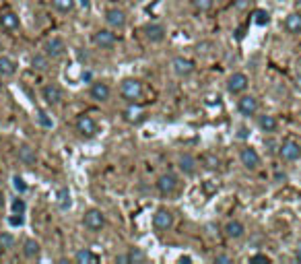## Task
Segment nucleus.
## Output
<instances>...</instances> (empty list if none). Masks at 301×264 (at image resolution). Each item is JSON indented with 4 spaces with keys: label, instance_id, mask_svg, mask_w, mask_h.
I'll return each instance as SVG.
<instances>
[{
    "label": "nucleus",
    "instance_id": "1",
    "mask_svg": "<svg viewBox=\"0 0 301 264\" xmlns=\"http://www.w3.org/2000/svg\"><path fill=\"white\" fill-rule=\"evenodd\" d=\"M143 83L138 78H124L122 85H120V95L128 101V103H134L143 97Z\"/></svg>",
    "mask_w": 301,
    "mask_h": 264
},
{
    "label": "nucleus",
    "instance_id": "2",
    "mask_svg": "<svg viewBox=\"0 0 301 264\" xmlns=\"http://www.w3.org/2000/svg\"><path fill=\"white\" fill-rule=\"evenodd\" d=\"M83 225L89 229V231H101L103 225H106V215H103L99 209H89L83 217Z\"/></svg>",
    "mask_w": 301,
    "mask_h": 264
},
{
    "label": "nucleus",
    "instance_id": "3",
    "mask_svg": "<svg viewBox=\"0 0 301 264\" xmlns=\"http://www.w3.org/2000/svg\"><path fill=\"white\" fill-rule=\"evenodd\" d=\"M250 85V78L246 73H233L229 78H227V91L231 95H239V93H244V91L248 89Z\"/></svg>",
    "mask_w": 301,
    "mask_h": 264
},
{
    "label": "nucleus",
    "instance_id": "4",
    "mask_svg": "<svg viewBox=\"0 0 301 264\" xmlns=\"http://www.w3.org/2000/svg\"><path fill=\"white\" fill-rule=\"evenodd\" d=\"M76 130L80 136H85V139H93L97 134V122L91 116H87V113H80L76 118Z\"/></svg>",
    "mask_w": 301,
    "mask_h": 264
},
{
    "label": "nucleus",
    "instance_id": "5",
    "mask_svg": "<svg viewBox=\"0 0 301 264\" xmlns=\"http://www.w3.org/2000/svg\"><path fill=\"white\" fill-rule=\"evenodd\" d=\"M171 225H173V215H171V211H167V209H157L155 211V215H153V227L157 229V231H167V229H171Z\"/></svg>",
    "mask_w": 301,
    "mask_h": 264
},
{
    "label": "nucleus",
    "instance_id": "6",
    "mask_svg": "<svg viewBox=\"0 0 301 264\" xmlns=\"http://www.w3.org/2000/svg\"><path fill=\"white\" fill-rule=\"evenodd\" d=\"M43 50H45V56H48V58L56 60V58H62V56L66 54V43H64L62 38H52V39L45 41Z\"/></svg>",
    "mask_w": 301,
    "mask_h": 264
},
{
    "label": "nucleus",
    "instance_id": "7",
    "mask_svg": "<svg viewBox=\"0 0 301 264\" xmlns=\"http://www.w3.org/2000/svg\"><path fill=\"white\" fill-rule=\"evenodd\" d=\"M239 161H241V165H244L246 169H258L260 167V155H258L256 149L244 147L239 151Z\"/></svg>",
    "mask_w": 301,
    "mask_h": 264
},
{
    "label": "nucleus",
    "instance_id": "8",
    "mask_svg": "<svg viewBox=\"0 0 301 264\" xmlns=\"http://www.w3.org/2000/svg\"><path fill=\"white\" fill-rule=\"evenodd\" d=\"M258 108H260L258 106V99L254 97V95H244V97H239V101H237V110H239L241 116H246V118L256 116Z\"/></svg>",
    "mask_w": 301,
    "mask_h": 264
},
{
    "label": "nucleus",
    "instance_id": "9",
    "mask_svg": "<svg viewBox=\"0 0 301 264\" xmlns=\"http://www.w3.org/2000/svg\"><path fill=\"white\" fill-rule=\"evenodd\" d=\"M93 41L99 45L101 50H112L115 45V41H118V38H115V33L112 29H99V31H95Z\"/></svg>",
    "mask_w": 301,
    "mask_h": 264
},
{
    "label": "nucleus",
    "instance_id": "10",
    "mask_svg": "<svg viewBox=\"0 0 301 264\" xmlns=\"http://www.w3.org/2000/svg\"><path fill=\"white\" fill-rule=\"evenodd\" d=\"M279 155L283 157V161H297L301 157V145L295 141H285L279 149Z\"/></svg>",
    "mask_w": 301,
    "mask_h": 264
},
{
    "label": "nucleus",
    "instance_id": "11",
    "mask_svg": "<svg viewBox=\"0 0 301 264\" xmlns=\"http://www.w3.org/2000/svg\"><path fill=\"white\" fill-rule=\"evenodd\" d=\"M178 186H180V182L173 174H163V176H159V180H157V190L161 194H165V196H169V194L176 192Z\"/></svg>",
    "mask_w": 301,
    "mask_h": 264
},
{
    "label": "nucleus",
    "instance_id": "12",
    "mask_svg": "<svg viewBox=\"0 0 301 264\" xmlns=\"http://www.w3.org/2000/svg\"><path fill=\"white\" fill-rule=\"evenodd\" d=\"M171 68L178 76H190L194 73V62L184 58V56H176V58L171 60Z\"/></svg>",
    "mask_w": 301,
    "mask_h": 264
},
{
    "label": "nucleus",
    "instance_id": "13",
    "mask_svg": "<svg viewBox=\"0 0 301 264\" xmlns=\"http://www.w3.org/2000/svg\"><path fill=\"white\" fill-rule=\"evenodd\" d=\"M106 21H108V25L112 29H124L128 19H126V13L122 8H110L106 13Z\"/></svg>",
    "mask_w": 301,
    "mask_h": 264
},
{
    "label": "nucleus",
    "instance_id": "14",
    "mask_svg": "<svg viewBox=\"0 0 301 264\" xmlns=\"http://www.w3.org/2000/svg\"><path fill=\"white\" fill-rule=\"evenodd\" d=\"M41 95H43V99H45L48 106H58V103L62 101V89L58 87L56 83H50V85H45L41 89Z\"/></svg>",
    "mask_w": 301,
    "mask_h": 264
},
{
    "label": "nucleus",
    "instance_id": "15",
    "mask_svg": "<svg viewBox=\"0 0 301 264\" xmlns=\"http://www.w3.org/2000/svg\"><path fill=\"white\" fill-rule=\"evenodd\" d=\"M89 95H91V99H95V101H108V99H110V95H112V89H110V85H108V83L95 81L93 85H91Z\"/></svg>",
    "mask_w": 301,
    "mask_h": 264
},
{
    "label": "nucleus",
    "instance_id": "16",
    "mask_svg": "<svg viewBox=\"0 0 301 264\" xmlns=\"http://www.w3.org/2000/svg\"><path fill=\"white\" fill-rule=\"evenodd\" d=\"M165 27L163 25H157V23H153V25H147L145 27V36L150 43H159V41H163L165 39Z\"/></svg>",
    "mask_w": 301,
    "mask_h": 264
},
{
    "label": "nucleus",
    "instance_id": "17",
    "mask_svg": "<svg viewBox=\"0 0 301 264\" xmlns=\"http://www.w3.org/2000/svg\"><path fill=\"white\" fill-rule=\"evenodd\" d=\"M180 169H182L186 176H194L196 169H198V159H196L194 155H190V153L182 155V157H180Z\"/></svg>",
    "mask_w": 301,
    "mask_h": 264
},
{
    "label": "nucleus",
    "instance_id": "18",
    "mask_svg": "<svg viewBox=\"0 0 301 264\" xmlns=\"http://www.w3.org/2000/svg\"><path fill=\"white\" fill-rule=\"evenodd\" d=\"M124 120L126 122H143L145 120V110L141 108V106H136V101L134 103H130L128 108L124 110Z\"/></svg>",
    "mask_w": 301,
    "mask_h": 264
},
{
    "label": "nucleus",
    "instance_id": "19",
    "mask_svg": "<svg viewBox=\"0 0 301 264\" xmlns=\"http://www.w3.org/2000/svg\"><path fill=\"white\" fill-rule=\"evenodd\" d=\"M0 27L6 29V31H17L21 27V21L15 13H10V10H6V13L0 15Z\"/></svg>",
    "mask_w": 301,
    "mask_h": 264
},
{
    "label": "nucleus",
    "instance_id": "20",
    "mask_svg": "<svg viewBox=\"0 0 301 264\" xmlns=\"http://www.w3.org/2000/svg\"><path fill=\"white\" fill-rule=\"evenodd\" d=\"M285 29L291 36H299L301 33V13H291L285 19Z\"/></svg>",
    "mask_w": 301,
    "mask_h": 264
},
{
    "label": "nucleus",
    "instance_id": "21",
    "mask_svg": "<svg viewBox=\"0 0 301 264\" xmlns=\"http://www.w3.org/2000/svg\"><path fill=\"white\" fill-rule=\"evenodd\" d=\"M258 126H260V130L262 132H276V128H279V120H276L274 116H270V113H264V116L258 118Z\"/></svg>",
    "mask_w": 301,
    "mask_h": 264
},
{
    "label": "nucleus",
    "instance_id": "22",
    "mask_svg": "<svg viewBox=\"0 0 301 264\" xmlns=\"http://www.w3.org/2000/svg\"><path fill=\"white\" fill-rule=\"evenodd\" d=\"M244 233H246V227H244V223H241V221H229L225 225V235L231 237V239L244 237Z\"/></svg>",
    "mask_w": 301,
    "mask_h": 264
},
{
    "label": "nucleus",
    "instance_id": "23",
    "mask_svg": "<svg viewBox=\"0 0 301 264\" xmlns=\"http://www.w3.org/2000/svg\"><path fill=\"white\" fill-rule=\"evenodd\" d=\"M75 260L78 264H97L99 262V256L95 254V252H91L89 248H83V250H78L76 254H75Z\"/></svg>",
    "mask_w": 301,
    "mask_h": 264
},
{
    "label": "nucleus",
    "instance_id": "24",
    "mask_svg": "<svg viewBox=\"0 0 301 264\" xmlns=\"http://www.w3.org/2000/svg\"><path fill=\"white\" fill-rule=\"evenodd\" d=\"M56 202H58V209L68 211L73 206V196H71V190L68 188H60L56 194Z\"/></svg>",
    "mask_w": 301,
    "mask_h": 264
},
{
    "label": "nucleus",
    "instance_id": "25",
    "mask_svg": "<svg viewBox=\"0 0 301 264\" xmlns=\"http://www.w3.org/2000/svg\"><path fill=\"white\" fill-rule=\"evenodd\" d=\"M17 73V62L8 56H0V76H13Z\"/></svg>",
    "mask_w": 301,
    "mask_h": 264
},
{
    "label": "nucleus",
    "instance_id": "26",
    "mask_svg": "<svg viewBox=\"0 0 301 264\" xmlns=\"http://www.w3.org/2000/svg\"><path fill=\"white\" fill-rule=\"evenodd\" d=\"M19 159L25 165H33V163H36V159H38L36 149H31L29 145H21L19 147Z\"/></svg>",
    "mask_w": 301,
    "mask_h": 264
},
{
    "label": "nucleus",
    "instance_id": "27",
    "mask_svg": "<svg viewBox=\"0 0 301 264\" xmlns=\"http://www.w3.org/2000/svg\"><path fill=\"white\" fill-rule=\"evenodd\" d=\"M39 250H41V246H39V242H36V239H25L23 242V254H25L27 258H36L38 254H39Z\"/></svg>",
    "mask_w": 301,
    "mask_h": 264
},
{
    "label": "nucleus",
    "instance_id": "28",
    "mask_svg": "<svg viewBox=\"0 0 301 264\" xmlns=\"http://www.w3.org/2000/svg\"><path fill=\"white\" fill-rule=\"evenodd\" d=\"M75 4H76V0H52V6L58 13H71Z\"/></svg>",
    "mask_w": 301,
    "mask_h": 264
},
{
    "label": "nucleus",
    "instance_id": "29",
    "mask_svg": "<svg viewBox=\"0 0 301 264\" xmlns=\"http://www.w3.org/2000/svg\"><path fill=\"white\" fill-rule=\"evenodd\" d=\"M215 0H192V6L196 13H208V10L213 8Z\"/></svg>",
    "mask_w": 301,
    "mask_h": 264
},
{
    "label": "nucleus",
    "instance_id": "30",
    "mask_svg": "<svg viewBox=\"0 0 301 264\" xmlns=\"http://www.w3.org/2000/svg\"><path fill=\"white\" fill-rule=\"evenodd\" d=\"M15 246V235L13 233H8V231H2L0 233V250H10Z\"/></svg>",
    "mask_w": 301,
    "mask_h": 264
},
{
    "label": "nucleus",
    "instance_id": "31",
    "mask_svg": "<svg viewBox=\"0 0 301 264\" xmlns=\"http://www.w3.org/2000/svg\"><path fill=\"white\" fill-rule=\"evenodd\" d=\"M48 56L45 54H38V56H33V60H31V66L33 68H38V71H45L48 68Z\"/></svg>",
    "mask_w": 301,
    "mask_h": 264
},
{
    "label": "nucleus",
    "instance_id": "32",
    "mask_svg": "<svg viewBox=\"0 0 301 264\" xmlns=\"http://www.w3.org/2000/svg\"><path fill=\"white\" fill-rule=\"evenodd\" d=\"M202 163H204V167H206V169H217V167H219V157L208 153V155H204V157H202Z\"/></svg>",
    "mask_w": 301,
    "mask_h": 264
},
{
    "label": "nucleus",
    "instance_id": "33",
    "mask_svg": "<svg viewBox=\"0 0 301 264\" xmlns=\"http://www.w3.org/2000/svg\"><path fill=\"white\" fill-rule=\"evenodd\" d=\"M254 21H256L258 25H268V23H270V15L266 13V10H256V13H254Z\"/></svg>",
    "mask_w": 301,
    "mask_h": 264
},
{
    "label": "nucleus",
    "instance_id": "34",
    "mask_svg": "<svg viewBox=\"0 0 301 264\" xmlns=\"http://www.w3.org/2000/svg\"><path fill=\"white\" fill-rule=\"evenodd\" d=\"M126 258H128V262H143L145 260V252H141L138 248H132L128 254H126Z\"/></svg>",
    "mask_w": 301,
    "mask_h": 264
},
{
    "label": "nucleus",
    "instance_id": "35",
    "mask_svg": "<svg viewBox=\"0 0 301 264\" xmlns=\"http://www.w3.org/2000/svg\"><path fill=\"white\" fill-rule=\"evenodd\" d=\"M38 120H39V124L43 126V128H52V126H54L52 118H50V116H48V113H45L43 110H39V112H38Z\"/></svg>",
    "mask_w": 301,
    "mask_h": 264
},
{
    "label": "nucleus",
    "instance_id": "36",
    "mask_svg": "<svg viewBox=\"0 0 301 264\" xmlns=\"http://www.w3.org/2000/svg\"><path fill=\"white\" fill-rule=\"evenodd\" d=\"M13 188H15L19 194H23V192H27V184H25V180H23L21 176H15V178H13Z\"/></svg>",
    "mask_w": 301,
    "mask_h": 264
},
{
    "label": "nucleus",
    "instance_id": "37",
    "mask_svg": "<svg viewBox=\"0 0 301 264\" xmlns=\"http://www.w3.org/2000/svg\"><path fill=\"white\" fill-rule=\"evenodd\" d=\"M25 209H27V204H25V200H23V198H15L13 200V213L23 215V213H25Z\"/></svg>",
    "mask_w": 301,
    "mask_h": 264
},
{
    "label": "nucleus",
    "instance_id": "38",
    "mask_svg": "<svg viewBox=\"0 0 301 264\" xmlns=\"http://www.w3.org/2000/svg\"><path fill=\"white\" fill-rule=\"evenodd\" d=\"M202 190H204L206 194H213V192H217V184L208 180V182H204V184H202Z\"/></svg>",
    "mask_w": 301,
    "mask_h": 264
},
{
    "label": "nucleus",
    "instance_id": "39",
    "mask_svg": "<svg viewBox=\"0 0 301 264\" xmlns=\"http://www.w3.org/2000/svg\"><path fill=\"white\" fill-rule=\"evenodd\" d=\"M8 223H10V225H19V227H21V225H23V215L15 213V215H13V217H10V219H8Z\"/></svg>",
    "mask_w": 301,
    "mask_h": 264
},
{
    "label": "nucleus",
    "instance_id": "40",
    "mask_svg": "<svg viewBox=\"0 0 301 264\" xmlns=\"http://www.w3.org/2000/svg\"><path fill=\"white\" fill-rule=\"evenodd\" d=\"M250 260H252V262H270V258L266 256V254H254Z\"/></svg>",
    "mask_w": 301,
    "mask_h": 264
},
{
    "label": "nucleus",
    "instance_id": "41",
    "mask_svg": "<svg viewBox=\"0 0 301 264\" xmlns=\"http://www.w3.org/2000/svg\"><path fill=\"white\" fill-rule=\"evenodd\" d=\"M78 4H80V8L89 10V8H91V0H78Z\"/></svg>",
    "mask_w": 301,
    "mask_h": 264
},
{
    "label": "nucleus",
    "instance_id": "42",
    "mask_svg": "<svg viewBox=\"0 0 301 264\" xmlns=\"http://www.w3.org/2000/svg\"><path fill=\"white\" fill-rule=\"evenodd\" d=\"M215 262H231V258L225 256V254H221V256H217V258H215Z\"/></svg>",
    "mask_w": 301,
    "mask_h": 264
},
{
    "label": "nucleus",
    "instance_id": "43",
    "mask_svg": "<svg viewBox=\"0 0 301 264\" xmlns=\"http://www.w3.org/2000/svg\"><path fill=\"white\" fill-rule=\"evenodd\" d=\"M295 258L301 262V246H299V248H297V252H295Z\"/></svg>",
    "mask_w": 301,
    "mask_h": 264
},
{
    "label": "nucleus",
    "instance_id": "44",
    "mask_svg": "<svg viewBox=\"0 0 301 264\" xmlns=\"http://www.w3.org/2000/svg\"><path fill=\"white\" fill-rule=\"evenodd\" d=\"M295 87H297V89H299V91H301V75H299V76H297V81H295Z\"/></svg>",
    "mask_w": 301,
    "mask_h": 264
},
{
    "label": "nucleus",
    "instance_id": "45",
    "mask_svg": "<svg viewBox=\"0 0 301 264\" xmlns=\"http://www.w3.org/2000/svg\"><path fill=\"white\" fill-rule=\"evenodd\" d=\"M2 206H4V194L0 192V209H2Z\"/></svg>",
    "mask_w": 301,
    "mask_h": 264
},
{
    "label": "nucleus",
    "instance_id": "46",
    "mask_svg": "<svg viewBox=\"0 0 301 264\" xmlns=\"http://www.w3.org/2000/svg\"><path fill=\"white\" fill-rule=\"evenodd\" d=\"M0 87H2V76H0Z\"/></svg>",
    "mask_w": 301,
    "mask_h": 264
}]
</instances>
